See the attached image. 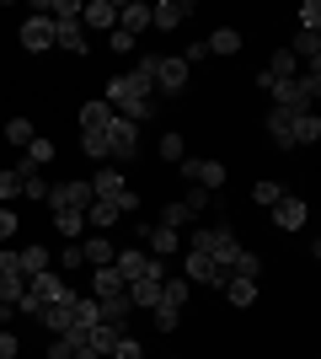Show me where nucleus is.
Segmentation results:
<instances>
[{
  "label": "nucleus",
  "mask_w": 321,
  "mask_h": 359,
  "mask_svg": "<svg viewBox=\"0 0 321 359\" xmlns=\"http://www.w3.org/2000/svg\"><path fill=\"white\" fill-rule=\"evenodd\" d=\"M102 102L113 107V118H129V123L155 118V102H150V97H145V91L134 86V81H129V75H113V81H107Z\"/></svg>",
  "instance_id": "f257e3e1"
},
{
  "label": "nucleus",
  "mask_w": 321,
  "mask_h": 359,
  "mask_svg": "<svg viewBox=\"0 0 321 359\" xmlns=\"http://www.w3.org/2000/svg\"><path fill=\"white\" fill-rule=\"evenodd\" d=\"M54 300H70V285H64L59 273L48 269V273H32V279H27V295H22V306H16V311L38 322V316H43Z\"/></svg>",
  "instance_id": "f03ea898"
},
{
  "label": "nucleus",
  "mask_w": 321,
  "mask_h": 359,
  "mask_svg": "<svg viewBox=\"0 0 321 359\" xmlns=\"http://www.w3.org/2000/svg\"><path fill=\"white\" fill-rule=\"evenodd\" d=\"M268 97H273L284 113H306V102L321 97V70H306V75H294V81H273Z\"/></svg>",
  "instance_id": "7ed1b4c3"
},
{
  "label": "nucleus",
  "mask_w": 321,
  "mask_h": 359,
  "mask_svg": "<svg viewBox=\"0 0 321 359\" xmlns=\"http://www.w3.org/2000/svg\"><path fill=\"white\" fill-rule=\"evenodd\" d=\"M113 269H118V279L123 285H134V279H166V263L161 257H150V252H139V247H123V252H113Z\"/></svg>",
  "instance_id": "20e7f679"
},
{
  "label": "nucleus",
  "mask_w": 321,
  "mask_h": 359,
  "mask_svg": "<svg viewBox=\"0 0 321 359\" xmlns=\"http://www.w3.org/2000/svg\"><path fill=\"white\" fill-rule=\"evenodd\" d=\"M193 252H204L209 263H220V269L230 273V257L241 252V241H236L230 225H214V231H199V236H193Z\"/></svg>",
  "instance_id": "39448f33"
},
{
  "label": "nucleus",
  "mask_w": 321,
  "mask_h": 359,
  "mask_svg": "<svg viewBox=\"0 0 321 359\" xmlns=\"http://www.w3.org/2000/svg\"><path fill=\"white\" fill-rule=\"evenodd\" d=\"M139 156V123H129V118H113L107 123V166H129Z\"/></svg>",
  "instance_id": "423d86ee"
},
{
  "label": "nucleus",
  "mask_w": 321,
  "mask_h": 359,
  "mask_svg": "<svg viewBox=\"0 0 321 359\" xmlns=\"http://www.w3.org/2000/svg\"><path fill=\"white\" fill-rule=\"evenodd\" d=\"M92 204V182H59V188H48V210L54 215H86Z\"/></svg>",
  "instance_id": "0eeeda50"
},
{
  "label": "nucleus",
  "mask_w": 321,
  "mask_h": 359,
  "mask_svg": "<svg viewBox=\"0 0 321 359\" xmlns=\"http://www.w3.org/2000/svg\"><path fill=\"white\" fill-rule=\"evenodd\" d=\"M183 177L193 182V188H204V194H214V188H225V161H199V156H183Z\"/></svg>",
  "instance_id": "6e6552de"
},
{
  "label": "nucleus",
  "mask_w": 321,
  "mask_h": 359,
  "mask_svg": "<svg viewBox=\"0 0 321 359\" xmlns=\"http://www.w3.org/2000/svg\"><path fill=\"white\" fill-rule=\"evenodd\" d=\"M187 65L177 60V54H155V86L166 91V97H183V86H187Z\"/></svg>",
  "instance_id": "1a4fd4ad"
},
{
  "label": "nucleus",
  "mask_w": 321,
  "mask_h": 359,
  "mask_svg": "<svg viewBox=\"0 0 321 359\" xmlns=\"http://www.w3.org/2000/svg\"><path fill=\"white\" fill-rule=\"evenodd\" d=\"M80 27L86 32H113L118 27V6H113V0H86V6H80Z\"/></svg>",
  "instance_id": "9d476101"
},
{
  "label": "nucleus",
  "mask_w": 321,
  "mask_h": 359,
  "mask_svg": "<svg viewBox=\"0 0 321 359\" xmlns=\"http://www.w3.org/2000/svg\"><path fill=\"white\" fill-rule=\"evenodd\" d=\"M16 38H22V48H27V54H43V48H54V22H48V16H27Z\"/></svg>",
  "instance_id": "9b49d317"
},
{
  "label": "nucleus",
  "mask_w": 321,
  "mask_h": 359,
  "mask_svg": "<svg viewBox=\"0 0 321 359\" xmlns=\"http://www.w3.org/2000/svg\"><path fill=\"white\" fill-rule=\"evenodd\" d=\"M230 273L220 269V263H209L204 252H187V285H214V290H225Z\"/></svg>",
  "instance_id": "f8f14e48"
},
{
  "label": "nucleus",
  "mask_w": 321,
  "mask_h": 359,
  "mask_svg": "<svg viewBox=\"0 0 321 359\" xmlns=\"http://www.w3.org/2000/svg\"><path fill=\"white\" fill-rule=\"evenodd\" d=\"M193 16V6L187 0H161V6H150V27H161V32H177Z\"/></svg>",
  "instance_id": "ddd939ff"
},
{
  "label": "nucleus",
  "mask_w": 321,
  "mask_h": 359,
  "mask_svg": "<svg viewBox=\"0 0 321 359\" xmlns=\"http://www.w3.org/2000/svg\"><path fill=\"white\" fill-rule=\"evenodd\" d=\"M54 43L70 48V54H92V32L80 27V16L76 22H54Z\"/></svg>",
  "instance_id": "4468645a"
},
{
  "label": "nucleus",
  "mask_w": 321,
  "mask_h": 359,
  "mask_svg": "<svg viewBox=\"0 0 321 359\" xmlns=\"http://www.w3.org/2000/svg\"><path fill=\"white\" fill-rule=\"evenodd\" d=\"M294 75H300V60H294L290 48H278L273 60H268V70H262V75H257V86H262V91H268V86H273V81H294Z\"/></svg>",
  "instance_id": "2eb2a0df"
},
{
  "label": "nucleus",
  "mask_w": 321,
  "mask_h": 359,
  "mask_svg": "<svg viewBox=\"0 0 321 359\" xmlns=\"http://www.w3.org/2000/svg\"><path fill=\"white\" fill-rule=\"evenodd\" d=\"M306 198H294V194H284V198H278V204H273V225H278V231H300V225H306Z\"/></svg>",
  "instance_id": "dca6fc26"
},
{
  "label": "nucleus",
  "mask_w": 321,
  "mask_h": 359,
  "mask_svg": "<svg viewBox=\"0 0 321 359\" xmlns=\"http://www.w3.org/2000/svg\"><path fill=\"white\" fill-rule=\"evenodd\" d=\"M38 322H43V327L54 332V338H64V332L76 327V295H70V300H54V306H48V311L38 316Z\"/></svg>",
  "instance_id": "f3484780"
},
{
  "label": "nucleus",
  "mask_w": 321,
  "mask_h": 359,
  "mask_svg": "<svg viewBox=\"0 0 321 359\" xmlns=\"http://www.w3.org/2000/svg\"><path fill=\"white\" fill-rule=\"evenodd\" d=\"M118 27L129 32V38H139V32L150 27V6H145V0H129V6H118Z\"/></svg>",
  "instance_id": "a211bd4d"
},
{
  "label": "nucleus",
  "mask_w": 321,
  "mask_h": 359,
  "mask_svg": "<svg viewBox=\"0 0 321 359\" xmlns=\"http://www.w3.org/2000/svg\"><path fill=\"white\" fill-rule=\"evenodd\" d=\"M123 290H129V285L118 279V269H113V263L92 273V295H97V300H123Z\"/></svg>",
  "instance_id": "6ab92c4d"
},
{
  "label": "nucleus",
  "mask_w": 321,
  "mask_h": 359,
  "mask_svg": "<svg viewBox=\"0 0 321 359\" xmlns=\"http://www.w3.org/2000/svg\"><path fill=\"white\" fill-rule=\"evenodd\" d=\"M123 188H129V182H123V172L118 166H97V182H92V198H107V204H113V198L123 194Z\"/></svg>",
  "instance_id": "aec40b11"
},
{
  "label": "nucleus",
  "mask_w": 321,
  "mask_h": 359,
  "mask_svg": "<svg viewBox=\"0 0 321 359\" xmlns=\"http://www.w3.org/2000/svg\"><path fill=\"white\" fill-rule=\"evenodd\" d=\"M268 135H273V145H278V150H294V113L273 107V113H268Z\"/></svg>",
  "instance_id": "412c9836"
},
{
  "label": "nucleus",
  "mask_w": 321,
  "mask_h": 359,
  "mask_svg": "<svg viewBox=\"0 0 321 359\" xmlns=\"http://www.w3.org/2000/svg\"><path fill=\"white\" fill-rule=\"evenodd\" d=\"M177 231H166V225H150V231H145V247H150V257H161V263H166L171 252H177Z\"/></svg>",
  "instance_id": "4be33fe9"
},
{
  "label": "nucleus",
  "mask_w": 321,
  "mask_h": 359,
  "mask_svg": "<svg viewBox=\"0 0 321 359\" xmlns=\"http://www.w3.org/2000/svg\"><path fill=\"white\" fill-rule=\"evenodd\" d=\"M123 300H129L134 311H150L155 300H161V285H155V279H134V285L123 290Z\"/></svg>",
  "instance_id": "5701e85b"
},
{
  "label": "nucleus",
  "mask_w": 321,
  "mask_h": 359,
  "mask_svg": "<svg viewBox=\"0 0 321 359\" xmlns=\"http://www.w3.org/2000/svg\"><path fill=\"white\" fill-rule=\"evenodd\" d=\"M204 48H209V54H220V60H230V54H241V32H236V27H220V32H209V38H204Z\"/></svg>",
  "instance_id": "b1692460"
},
{
  "label": "nucleus",
  "mask_w": 321,
  "mask_h": 359,
  "mask_svg": "<svg viewBox=\"0 0 321 359\" xmlns=\"http://www.w3.org/2000/svg\"><path fill=\"white\" fill-rule=\"evenodd\" d=\"M107 123H113V107L107 102H86L80 107V135H102Z\"/></svg>",
  "instance_id": "393cba45"
},
{
  "label": "nucleus",
  "mask_w": 321,
  "mask_h": 359,
  "mask_svg": "<svg viewBox=\"0 0 321 359\" xmlns=\"http://www.w3.org/2000/svg\"><path fill=\"white\" fill-rule=\"evenodd\" d=\"M290 54L294 60H311V70H321V32H294Z\"/></svg>",
  "instance_id": "a878e982"
},
{
  "label": "nucleus",
  "mask_w": 321,
  "mask_h": 359,
  "mask_svg": "<svg viewBox=\"0 0 321 359\" xmlns=\"http://www.w3.org/2000/svg\"><path fill=\"white\" fill-rule=\"evenodd\" d=\"M225 300L236 306V311L257 306V279H225Z\"/></svg>",
  "instance_id": "bb28decb"
},
{
  "label": "nucleus",
  "mask_w": 321,
  "mask_h": 359,
  "mask_svg": "<svg viewBox=\"0 0 321 359\" xmlns=\"http://www.w3.org/2000/svg\"><path fill=\"white\" fill-rule=\"evenodd\" d=\"M113 252H118V247H113V241H107L102 231H97V236L86 241V247H80V257H86L92 269H107V263H113Z\"/></svg>",
  "instance_id": "cd10ccee"
},
{
  "label": "nucleus",
  "mask_w": 321,
  "mask_h": 359,
  "mask_svg": "<svg viewBox=\"0 0 321 359\" xmlns=\"http://www.w3.org/2000/svg\"><path fill=\"white\" fill-rule=\"evenodd\" d=\"M123 215L113 210V204H107V198H92V204H86V225H92V231H107V225H118Z\"/></svg>",
  "instance_id": "c85d7f7f"
},
{
  "label": "nucleus",
  "mask_w": 321,
  "mask_h": 359,
  "mask_svg": "<svg viewBox=\"0 0 321 359\" xmlns=\"http://www.w3.org/2000/svg\"><path fill=\"white\" fill-rule=\"evenodd\" d=\"M22 295H27V279L22 273H0V306H22Z\"/></svg>",
  "instance_id": "c756f323"
},
{
  "label": "nucleus",
  "mask_w": 321,
  "mask_h": 359,
  "mask_svg": "<svg viewBox=\"0 0 321 359\" xmlns=\"http://www.w3.org/2000/svg\"><path fill=\"white\" fill-rule=\"evenodd\" d=\"M321 140V118L316 113H294V145H316Z\"/></svg>",
  "instance_id": "7c9ffc66"
},
{
  "label": "nucleus",
  "mask_w": 321,
  "mask_h": 359,
  "mask_svg": "<svg viewBox=\"0 0 321 359\" xmlns=\"http://www.w3.org/2000/svg\"><path fill=\"white\" fill-rule=\"evenodd\" d=\"M16 263H22V279L48 273V252H43V247H22V252H16Z\"/></svg>",
  "instance_id": "2f4dec72"
},
{
  "label": "nucleus",
  "mask_w": 321,
  "mask_h": 359,
  "mask_svg": "<svg viewBox=\"0 0 321 359\" xmlns=\"http://www.w3.org/2000/svg\"><path fill=\"white\" fill-rule=\"evenodd\" d=\"M102 322V300L97 295H76V327H97Z\"/></svg>",
  "instance_id": "473e14b6"
},
{
  "label": "nucleus",
  "mask_w": 321,
  "mask_h": 359,
  "mask_svg": "<svg viewBox=\"0 0 321 359\" xmlns=\"http://www.w3.org/2000/svg\"><path fill=\"white\" fill-rule=\"evenodd\" d=\"M150 316H155V327H161V332H177V322H183V306H171V300H155Z\"/></svg>",
  "instance_id": "72a5a7b5"
},
{
  "label": "nucleus",
  "mask_w": 321,
  "mask_h": 359,
  "mask_svg": "<svg viewBox=\"0 0 321 359\" xmlns=\"http://www.w3.org/2000/svg\"><path fill=\"white\" fill-rule=\"evenodd\" d=\"M257 273H262L257 252H246V247H241V252L230 257V279H257Z\"/></svg>",
  "instance_id": "f704fd0d"
},
{
  "label": "nucleus",
  "mask_w": 321,
  "mask_h": 359,
  "mask_svg": "<svg viewBox=\"0 0 321 359\" xmlns=\"http://www.w3.org/2000/svg\"><path fill=\"white\" fill-rule=\"evenodd\" d=\"M284 194H290L284 182H257V188H252V204H257V210H273Z\"/></svg>",
  "instance_id": "c9c22d12"
},
{
  "label": "nucleus",
  "mask_w": 321,
  "mask_h": 359,
  "mask_svg": "<svg viewBox=\"0 0 321 359\" xmlns=\"http://www.w3.org/2000/svg\"><path fill=\"white\" fill-rule=\"evenodd\" d=\"M32 140H38V135H32L27 118H6V145H32Z\"/></svg>",
  "instance_id": "e433bc0d"
},
{
  "label": "nucleus",
  "mask_w": 321,
  "mask_h": 359,
  "mask_svg": "<svg viewBox=\"0 0 321 359\" xmlns=\"http://www.w3.org/2000/svg\"><path fill=\"white\" fill-rule=\"evenodd\" d=\"M80 150H86L97 166H107V129H102V135H80Z\"/></svg>",
  "instance_id": "4c0bfd02"
},
{
  "label": "nucleus",
  "mask_w": 321,
  "mask_h": 359,
  "mask_svg": "<svg viewBox=\"0 0 321 359\" xmlns=\"http://www.w3.org/2000/svg\"><path fill=\"white\" fill-rule=\"evenodd\" d=\"M187 156V140L177 135V129H171V135H161V161H183Z\"/></svg>",
  "instance_id": "58836bf2"
},
{
  "label": "nucleus",
  "mask_w": 321,
  "mask_h": 359,
  "mask_svg": "<svg viewBox=\"0 0 321 359\" xmlns=\"http://www.w3.org/2000/svg\"><path fill=\"white\" fill-rule=\"evenodd\" d=\"M22 161H27V166H48V161H54V140H32Z\"/></svg>",
  "instance_id": "ea45409f"
},
{
  "label": "nucleus",
  "mask_w": 321,
  "mask_h": 359,
  "mask_svg": "<svg viewBox=\"0 0 321 359\" xmlns=\"http://www.w3.org/2000/svg\"><path fill=\"white\" fill-rule=\"evenodd\" d=\"M187 279H161V300H171V306H187Z\"/></svg>",
  "instance_id": "a19ab883"
},
{
  "label": "nucleus",
  "mask_w": 321,
  "mask_h": 359,
  "mask_svg": "<svg viewBox=\"0 0 321 359\" xmlns=\"http://www.w3.org/2000/svg\"><path fill=\"white\" fill-rule=\"evenodd\" d=\"M54 231H59V236H70V241H76L80 231H86V215H54Z\"/></svg>",
  "instance_id": "79ce46f5"
},
{
  "label": "nucleus",
  "mask_w": 321,
  "mask_h": 359,
  "mask_svg": "<svg viewBox=\"0 0 321 359\" xmlns=\"http://www.w3.org/2000/svg\"><path fill=\"white\" fill-rule=\"evenodd\" d=\"M193 220V215L183 210V198H177V204H166V210H161V225H166V231H177V225H187Z\"/></svg>",
  "instance_id": "37998d69"
},
{
  "label": "nucleus",
  "mask_w": 321,
  "mask_h": 359,
  "mask_svg": "<svg viewBox=\"0 0 321 359\" xmlns=\"http://www.w3.org/2000/svg\"><path fill=\"white\" fill-rule=\"evenodd\" d=\"M183 210L193 215V220H199V215L209 210V194H204V188H187V198H183Z\"/></svg>",
  "instance_id": "c03bdc74"
},
{
  "label": "nucleus",
  "mask_w": 321,
  "mask_h": 359,
  "mask_svg": "<svg viewBox=\"0 0 321 359\" xmlns=\"http://www.w3.org/2000/svg\"><path fill=\"white\" fill-rule=\"evenodd\" d=\"M316 27H321V6L306 0V6H300V32H316Z\"/></svg>",
  "instance_id": "a18cd8bd"
},
{
  "label": "nucleus",
  "mask_w": 321,
  "mask_h": 359,
  "mask_svg": "<svg viewBox=\"0 0 321 359\" xmlns=\"http://www.w3.org/2000/svg\"><path fill=\"white\" fill-rule=\"evenodd\" d=\"M107 48H113V54H134V38H129L123 27H113L107 32Z\"/></svg>",
  "instance_id": "49530a36"
},
{
  "label": "nucleus",
  "mask_w": 321,
  "mask_h": 359,
  "mask_svg": "<svg viewBox=\"0 0 321 359\" xmlns=\"http://www.w3.org/2000/svg\"><path fill=\"white\" fill-rule=\"evenodd\" d=\"M0 198H6V204L22 198V177H16V172H0Z\"/></svg>",
  "instance_id": "de8ad7c7"
},
{
  "label": "nucleus",
  "mask_w": 321,
  "mask_h": 359,
  "mask_svg": "<svg viewBox=\"0 0 321 359\" xmlns=\"http://www.w3.org/2000/svg\"><path fill=\"white\" fill-rule=\"evenodd\" d=\"M113 359H145V354H139V344L129 338V332H123L118 344H113Z\"/></svg>",
  "instance_id": "09e8293b"
},
{
  "label": "nucleus",
  "mask_w": 321,
  "mask_h": 359,
  "mask_svg": "<svg viewBox=\"0 0 321 359\" xmlns=\"http://www.w3.org/2000/svg\"><path fill=\"white\" fill-rule=\"evenodd\" d=\"M113 210H118V215H134L139 210V194H134V188H123V194L113 198Z\"/></svg>",
  "instance_id": "8fccbe9b"
},
{
  "label": "nucleus",
  "mask_w": 321,
  "mask_h": 359,
  "mask_svg": "<svg viewBox=\"0 0 321 359\" xmlns=\"http://www.w3.org/2000/svg\"><path fill=\"white\" fill-rule=\"evenodd\" d=\"M22 354V344H16V332L11 327H0V359H16Z\"/></svg>",
  "instance_id": "3c124183"
},
{
  "label": "nucleus",
  "mask_w": 321,
  "mask_h": 359,
  "mask_svg": "<svg viewBox=\"0 0 321 359\" xmlns=\"http://www.w3.org/2000/svg\"><path fill=\"white\" fill-rule=\"evenodd\" d=\"M16 231H22V225H16V215H11V210H0V241H6V247H11Z\"/></svg>",
  "instance_id": "603ef678"
},
{
  "label": "nucleus",
  "mask_w": 321,
  "mask_h": 359,
  "mask_svg": "<svg viewBox=\"0 0 321 359\" xmlns=\"http://www.w3.org/2000/svg\"><path fill=\"white\" fill-rule=\"evenodd\" d=\"M80 263H86V257H80V241H70V247H64V257H59V269H80Z\"/></svg>",
  "instance_id": "864d4df0"
},
{
  "label": "nucleus",
  "mask_w": 321,
  "mask_h": 359,
  "mask_svg": "<svg viewBox=\"0 0 321 359\" xmlns=\"http://www.w3.org/2000/svg\"><path fill=\"white\" fill-rule=\"evenodd\" d=\"M0 273H22V263H16V252H11V247L0 252Z\"/></svg>",
  "instance_id": "5fc2aeb1"
},
{
  "label": "nucleus",
  "mask_w": 321,
  "mask_h": 359,
  "mask_svg": "<svg viewBox=\"0 0 321 359\" xmlns=\"http://www.w3.org/2000/svg\"><path fill=\"white\" fill-rule=\"evenodd\" d=\"M48 359H76V354H70V344H64V338H54V344H48Z\"/></svg>",
  "instance_id": "6e6d98bb"
}]
</instances>
